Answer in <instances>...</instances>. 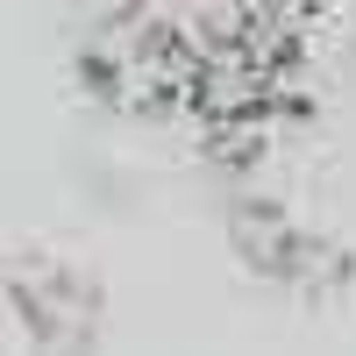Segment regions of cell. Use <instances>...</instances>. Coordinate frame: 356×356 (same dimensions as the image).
I'll list each match as a JSON object with an SVG mask.
<instances>
[{"mask_svg":"<svg viewBox=\"0 0 356 356\" xmlns=\"http://www.w3.org/2000/svg\"><path fill=\"white\" fill-rule=\"evenodd\" d=\"M15 307H22V328L50 342V349H72V342H93V285L65 264H29L15 278Z\"/></svg>","mask_w":356,"mask_h":356,"instance_id":"1","label":"cell"}]
</instances>
